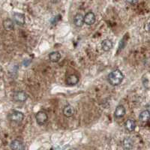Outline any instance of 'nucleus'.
Instances as JSON below:
<instances>
[{
	"instance_id": "f257e3e1",
	"label": "nucleus",
	"mask_w": 150,
	"mask_h": 150,
	"mask_svg": "<svg viewBox=\"0 0 150 150\" xmlns=\"http://www.w3.org/2000/svg\"><path fill=\"white\" fill-rule=\"evenodd\" d=\"M124 79V75H123L122 72L119 69L113 71L111 72L108 76V81L110 83V85L116 86H119L122 83Z\"/></svg>"
},
{
	"instance_id": "f03ea898",
	"label": "nucleus",
	"mask_w": 150,
	"mask_h": 150,
	"mask_svg": "<svg viewBox=\"0 0 150 150\" xmlns=\"http://www.w3.org/2000/svg\"><path fill=\"white\" fill-rule=\"evenodd\" d=\"M8 120L11 122L20 123L23 120L24 115L21 111H13V112H11L10 114L8 115Z\"/></svg>"
},
{
	"instance_id": "7ed1b4c3",
	"label": "nucleus",
	"mask_w": 150,
	"mask_h": 150,
	"mask_svg": "<svg viewBox=\"0 0 150 150\" xmlns=\"http://www.w3.org/2000/svg\"><path fill=\"white\" fill-rule=\"evenodd\" d=\"M28 95L24 91H17L13 96V98L17 102H25L28 99Z\"/></svg>"
},
{
	"instance_id": "20e7f679",
	"label": "nucleus",
	"mask_w": 150,
	"mask_h": 150,
	"mask_svg": "<svg viewBox=\"0 0 150 150\" xmlns=\"http://www.w3.org/2000/svg\"><path fill=\"white\" fill-rule=\"evenodd\" d=\"M35 120L39 125H43L47 122L48 120V116L45 111H39L35 115Z\"/></svg>"
},
{
	"instance_id": "39448f33",
	"label": "nucleus",
	"mask_w": 150,
	"mask_h": 150,
	"mask_svg": "<svg viewBox=\"0 0 150 150\" xmlns=\"http://www.w3.org/2000/svg\"><path fill=\"white\" fill-rule=\"evenodd\" d=\"M96 15H95V14L92 13V12H88V13L83 17L84 23H85L86 24H87V25H89V26L93 25V24L96 23Z\"/></svg>"
},
{
	"instance_id": "423d86ee",
	"label": "nucleus",
	"mask_w": 150,
	"mask_h": 150,
	"mask_svg": "<svg viewBox=\"0 0 150 150\" xmlns=\"http://www.w3.org/2000/svg\"><path fill=\"white\" fill-rule=\"evenodd\" d=\"M14 20L16 23L19 26H23L26 23V17L23 14H21V13H14Z\"/></svg>"
},
{
	"instance_id": "0eeeda50",
	"label": "nucleus",
	"mask_w": 150,
	"mask_h": 150,
	"mask_svg": "<svg viewBox=\"0 0 150 150\" xmlns=\"http://www.w3.org/2000/svg\"><path fill=\"white\" fill-rule=\"evenodd\" d=\"M10 146L11 149L14 150H24L25 149V145L21 140H14L11 143Z\"/></svg>"
},
{
	"instance_id": "6e6552de",
	"label": "nucleus",
	"mask_w": 150,
	"mask_h": 150,
	"mask_svg": "<svg viewBox=\"0 0 150 150\" xmlns=\"http://www.w3.org/2000/svg\"><path fill=\"white\" fill-rule=\"evenodd\" d=\"M79 82V77L76 74H71L69 75L68 77H67L66 80H65V83L68 86H75L76 84H77V83Z\"/></svg>"
},
{
	"instance_id": "1a4fd4ad",
	"label": "nucleus",
	"mask_w": 150,
	"mask_h": 150,
	"mask_svg": "<svg viewBox=\"0 0 150 150\" xmlns=\"http://www.w3.org/2000/svg\"><path fill=\"white\" fill-rule=\"evenodd\" d=\"M125 112H126V110H125L124 106L118 105L117 107H116V110H115L114 116L116 118H117V119L122 118L123 116L125 115Z\"/></svg>"
},
{
	"instance_id": "9d476101",
	"label": "nucleus",
	"mask_w": 150,
	"mask_h": 150,
	"mask_svg": "<svg viewBox=\"0 0 150 150\" xmlns=\"http://www.w3.org/2000/svg\"><path fill=\"white\" fill-rule=\"evenodd\" d=\"M74 25L77 27H81L83 26V25L84 24V21H83V16L81 14H77L75 15V17H74Z\"/></svg>"
},
{
	"instance_id": "9b49d317",
	"label": "nucleus",
	"mask_w": 150,
	"mask_h": 150,
	"mask_svg": "<svg viewBox=\"0 0 150 150\" xmlns=\"http://www.w3.org/2000/svg\"><path fill=\"white\" fill-rule=\"evenodd\" d=\"M3 27L6 31H12L14 29V23L11 19H5L3 21Z\"/></svg>"
},
{
	"instance_id": "f8f14e48",
	"label": "nucleus",
	"mask_w": 150,
	"mask_h": 150,
	"mask_svg": "<svg viewBox=\"0 0 150 150\" xmlns=\"http://www.w3.org/2000/svg\"><path fill=\"white\" fill-rule=\"evenodd\" d=\"M74 113V108H73V106L68 104L63 109V114L64 116L66 117H71Z\"/></svg>"
},
{
	"instance_id": "ddd939ff",
	"label": "nucleus",
	"mask_w": 150,
	"mask_h": 150,
	"mask_svg": "<svg viewBox=\"0 0 150 150\" xmlns=\"http://www.w3.org/2000/svg\"><path fill=\"white\" fill-rule=\"evenodd\" d=\"M101 47L104 51H109L112 48V41L109 39H105L101 42Z\"/></svg>"
},
{
	"instance_id": "4468645a",
	"label": "nucleus",
	"mask_w": 150,
	"mask_h": 150,
	"mask_svg": "<svg viewBox=\"0 0 150 150\" xmlns=\"http://www.w3.org/2000/svg\"><path fill=\"white\" fill-rule=\"evenodd\" d=\"M125 127L128 131H133L136 128V122L134 120H128L125 122Z\"/></svg>"
},
{
	"instance_id": "2eb2a0df",
	"label": "nucleus",
	"mask_w": 150,
	"mask_h": 150,
	"mask_svg": "<svg viewBox=\"0 0 150 150\" xmlns=\"http://www.w3.org/2000/svg\"><path fill=\"white\" fill-rule=\"evenodd\" d=\"M122 144L125 149H131L134 146V141L131 137H126L123 140Z\"/></svg>"
},
{
	"instance_id": "dca6fc26",
	"label": "nucleus",
	"mask_w": 150,
	"mask_h": 150,
	"mask_svg": "<svg viewBox=\"0 0 150 150\" xmlns=\"http://www.w3.org/2000/svg\"><path fill=\"white\" fill-rule=\"evenodd\" d=\"M49 59L52 62H58L61 59V54L59 52L54 51L50 53Z\"/></svg>"
},
{
	"instance_id": "f3484780",
	"label": "nucleus",
	"mask_w": 150,
	"mask_h": 150,
	"mask_svg": "<svg viewBox=\"0 0 150 150\" xmlns=\"http://www.w3.org/2000/svg\"><path fill=\"white\" fill-rule=\"evenodd\" d=\"M139 119L142 122H147L149 121V111L148 110H146L140 112Z\"/></svg>"
},
{
	"instance_id": "a211bd4d",
	"label": "nucleus",
	"mask_w": 150,
	"mask_h": 150,
	"mask_svg": "<svg viewBox=\"0 0 150 150\" xmlns=\"http://www.w3.org/2000/svg\"><path fill=\"white\" fill-rule=\"evenodd\" d=\"M126 1L128 3L131 4V5H135V4H137L139 0H126Z\"/></svg>"
},
{
	"instance_id": "6ab92c4d",
	"label": "nucleus",
	"mask_w": 150,
	"mask_h": 150,
	"mask_svg": "<svg viewBox=\"0 0 150 150\" xmlns=\"http://www.w3.org/2000/svg\"><path fill=\"white\" fill-rule=\"evenodd\" d=\"M52 2H53V3H56V2H59V0H51Z\"/></svg>"
}]
</instances>
